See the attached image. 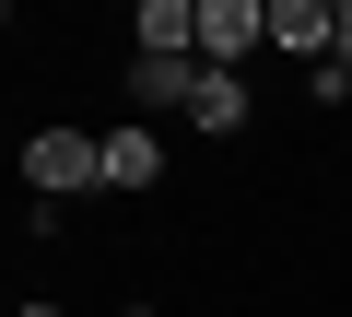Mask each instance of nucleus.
I'll return each instance as SVG.
<instances>
[{
    "label": "nucleus",
    "instance_id": "obj_1",
    "mask_svg": "<svg viewBox=\"0 0 352 317\" xmlns=\"http://www.w3.org/2000/svg\"><path fill=\"white\" fill-rule=\"evenodd\" d=\"M24 188H36V200L106 188V177H94V129H36V141H24Z\"/></svg>",
    "mask_w": 352,
    "mask_h": 317
},
{
    "label": "nucleus",
    "instance_id": "obj_2",
    "mask_svg": "<svg viewBox=\"0 0 352 317\" xmlns=\"http://www.w3.org/2000/svg\"><path fill=\"white\" fill-rule=\"evenodd\" d=\"M247 47H270V0H200V71H235Z\"/></svg>",
    "mask_w": 352,
    "mask_h": 317
},
{
    "label": "nucleus",
    "instance_id": "obj_3",
    "mask_svg": "<svg viewBox=\"0 0 352 317\" xmlns=\"http://www.w3.org/2000/svg\"><path fill=\"white\" fill-rule=\"evenodd\" d=\"M94 177H106L118 200L164 188V141H153V129H94Z\"/></svg>",
    "mask_w": 352,
    "mask_h": 317
},
{
    "label": "nucleus",
    "instance_id": "obj_4",
    "mask_svg": "<svg viewBox=\"0 0 352 317\" xmlns=\"http://www.w3.org/2000/svg\"><path fill=\"white\" fill-rule=\"evenodd\" d=\"M129 94H141V118H188V94H200V59H129Z\"/></svg>",
    "mask_w": 352,
    "mask_h": 317
},
{
    "label": "nucleus",
    "instance_id": "obj_5",
    "mask_svg": "<svg viewBox=\"0 0 352 317\" xmlns=\"http://www.w3.org/2000/svg\"><path fill=\"white\" fill-rule=\"evenodd\" d=\"M270 47H294L305 71L329 59V0H270Z\"/></svg>",
    "mask_w": 352,
    "mask_h": 317
},
{
    "label": "nucleus",
    "instance_id": "obj_6",
    "mask_svg": "<svg viewBox=\"0 0 352 317\" xmlns=\"http://www.w3.org/2000/svg\"><path fill=\"white\" fill-rule=\"evenodd\" d=\"M188 129L235 141V129H247V83H235V71H200V94H188Z\"/></svg>",
    "mask_w": 352,
    "mask_h": 317
},
{
    "label": "nucleus",
    "instance_id": "obj_7",
    "mask_svg": "<svg viewBox=\"0 0 352 317\" xmlns=\"http://www.w3.org/2000/svg\"><path fill=\"white\" fill-rule=\"evenodd\" d=\"M329 59L352 71V0H329Z\"/></svg>",
    "mask_w": 352,
    "mask_h": 317
},
{
    "label": "nucleus",
    "instance_id": "obj_8",
    "mask_svg": "<svg viewBox=\"0 0 352 317\" xmlns=\"http://www.w3.org/2000/svg\"><path fill=\"white\" fill-rule=\"evenodd\" d=\"M12 317H59V305H12Z\"/></svg>",
    "mask_w": 352,
    "mask_h": 317
},
{
    "label": "nucleus",
    "instance_id": "obj_9",
    "mask_svg": "<svg viewBox=\"0 0 352 317\" xmlns=\"http://www.w3.org/2000/svg\"><path fill=\"white\" fill-rule=\"evenodd\" d=\"M129 317H153V305H129Z\"/></svg>",
    "mask_w": 352,
    "mask_h": 317
}]
</instances>
